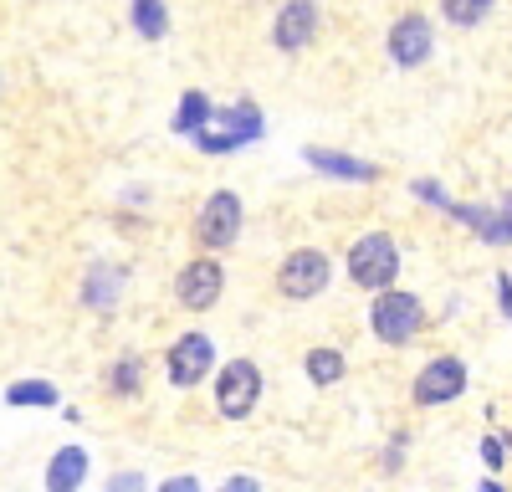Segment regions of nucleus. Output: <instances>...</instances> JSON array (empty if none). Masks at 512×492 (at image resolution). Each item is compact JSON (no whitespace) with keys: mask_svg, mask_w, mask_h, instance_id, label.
Returning <instances> with one entry per match:
<instances>
[{"mask_svg":"<svg viewBox=\"0 0 512 492\" xmlns=\"http://www.w3.org/2000/svg\"><path fill=\"white\" fill-rule=\"evenodd\" d=\"M425 323H431V313H425V298L410 293V287H384V293L369 298V334L384 344V349H405L425 334Z\"/></svg>","mask_w":512,"mask_h":492,"instance_id":"1","label":"nucleus"},{"mask_svg":"<svg viewBox=\"0 0 512 492\" xmlns=\"http://www.w3.org/2000/svg\"><path fill=\"white\" fill-rule=\"evenodd\" d=\"M344 272L359 293H384V287H395L400 277V241L390 231H359L344 252Z\"/></svg>","mask_w":512,"mask_h":492,"instance_id":"2","label":"nucleus"},{"mask_svg":"<svg viewBox=\"0 0 512 492\" xmlns=\"http://www.w3.org/2000/svg\"><path fill=\"white\" fill-rule=\"evenodd\" d=\"M241 226H246V205H241V195H236V190H210V195L200 200L195 221H190V236H195L200 252L221 257V252H231V246L241 241Z\"/></svg>","mask_w":512,"mask_h":492,"instance_id":"3","label":"nucleus"},{"mask_svg":"<svg viewBox=\"0 0 512 492\" xmlns=\"http://www.w3.org/2000/svg\"><path fill=\"white\" fill-rule=\"evenodd\" d=\"M328 282H333V257L323 252V246H292V252L277 262V272H272L277 298H287V303L323 298Z\"/></svg>","mask_w":512,"mask_h":492,"instance_id":"4","label":"nucleus"},{"mask_svg":"<svg viewBox=\"0 0 512 492\" xmlns=\"http://www.w3.org/2000/svg\"><path fill=\"white\" fill-rule=\"evenodd\" d=\"M262 134H267L262 108H256L251 98H241V103H226V108L210 113V123L195 134V149H200V154H236V149L256 144Z\"/></svg>","mask_w":512,"mask_h":492,"instance_id":"5","label":"nucleus"},{"mask_svg":"<svg viewBox=\"0 0 512 492\" xmlns=\"http://www.w3.org/2000/svg\"><path fill=\"white\" fill-rule=\"evenodd\" d=\"M267 395V375L256 359H226L216 369V416L221 421H251Z\"/></svg>","mask_w":512,"mask_h":492,"instance_id":"6","label":"nucleus"},{"mask_svg":"<svg viewBox=\"0 0 512 492\" xmlns=\"http://www.w3.org/2000/svg\"><path fill=\"white\" fill-rule=\"evenodd\" d=\"M216 375V339L205 334V328H185L175 334V344L164 349V380L175 390H195Z\"/></svg>","mask_w":512,"mask_h":492,"instance_id":"7","label":"nucleus"},{"mask_svg":"<svg viewBox=\"0 0 512 492\" xmlns=\"http://www.w3.org/2000/svg\"><path fill=\"white\" fill-rule=\"evenodd\" d=\"M466 359L461 354H436V359H425L420 364V375L410 380V400L420 405V410H441V405H451V400H461L466 395Z\"/></svg>","mask_w":512,"mask_h":492,"instance_id":"8","label":"nucleus"},{"mask_svg":"<svg viewBox=\"0 0 512 492\" xmlns=\"http://www.w3.org/2000/svg\"><path fill=\"white\" fill-rule=\"evenodd\" d=\"M221 298H226V262L210 257V252L190 257L180 267V277H175V303L185 313H210Z\"/></svg>","mask_w":512,"mask_h":492,"instance_id":"9","label":"nucleus"},{"mask_svg":"<svg viewBox=\"0 0 512 492\" xmlns=\"http://www.w3.org/2000/svg\"><path fill=\"white\" fill-rule=\"evenodd\" d=\"M451 221H461L466 231H472L477 241H487V246H512V190L502 195V200H492V205H482V200H456L451 205Z\"/></svg>","mask_w":512,"mask_h":492,"instance_id":"10","label":"nucleus"},{"mask_svg":"<svg viewBox=\"0 0 512 492\" xmlns=\"http://www.w3.org/2000/svg\"><path fill=\"white\" fill-rule=\"evenodd\" d=\"M318 26H323V16H318V0H282V11H277V21H272V47L277 52H308L313 41H318Z\"/></svg>","mask_w":512,"mask_h":492,"instance_id":"11","label":"nucleus"},{"mask_svg":"<svg viewBox=\"0 0 512 492\" xmlns=\"http://www.w3.org/2000/svg\"><path fill=\"white\" fill-rule=\"evenodd\" d=\"M384 47H390V62L395 67H420L425 57L436 52V31H431V21H425L420 11H405L390 26V36H384Z\"/></svg>","mask_w":512,"mask_h":492,"instance_id":"12","label":"nucleus"},{"mask_svg":"<svg viewBox=\"0 0 512 492\" xmlns=\"http://www.w3.org/2000/svg\"><path fill=\"white\" fill-rule=\"evenodd\" d=\"M93 482V451L82 441H62L52 457H47V472H41V487L47 492H82Z\"/></svg>","mask_w":512,"mask_h":492,"instance_id":"13","label":"nucleus"},{"mask_svg":"<svg viewBox=\"0 0 512 492\" xmlns=\"http://www.w3.org/2000/svg\"><path fill=\"white\" fill-rule=\"evenodd\" d=\"M303 159L313 164L318 175H328V180H344V185H374V180H379V164H369V159H359V154H344V149L308 144V149H303Z\"/></svg>","mask_w":512,"mask_h":492,"instance_id":"14","label":"nucleus"},{"mask_svg":"<svg viewBox=\"0 0 512 492\" xmlns=\"http://www.w3.org/2000/svg\"><path fill=\"white\" fill-rule=\"evenodd\" d=\"M123 287H128V267H118V262H93L88 267V277H82V308H98V313H108L118 298H123Z\"/></svg>","mask_w":512,"mask_h":492,"instance_id":"15","label":"nucleus"},{"mask_svg":"<svg viewBox=\"0 0 512 492\" xmlns=\"http://www.w3.org/2000/svg\"><path fill=\"white\" fill-rule=\"evenodd\" d=\"M303 375H308L313 390H333L338 380L349 375V354L333 349V344H313V349L303 354Z\"/></svg>","mask_w":512,"mask_h":492,"instance_id":"16","label":"nucleus"},{"mask_svg":"<svg viewBox=\"0 0 512 492\" xmlns=\"http://www.w3.org/2000/svg\"><path fill=\"white\" fill-rule=\"evenodd\" d=\"M0 400H6L11 410H57L62 405V390L52 380H11Z\"/></svg>","mask_w":512,"mask_h":492,"instance_id":"17","label":"nucleus"},{"mask_svg":"<svg viewBox=\"0 0 512 492\" xmlns=\"http://www.w3.org/2000/svg\"><path fill=\"white\" fill-rule=\"evenodd\" d=\"M210 113H216V103H210L200 88H190L185 98H180V108H175V118H169V129H175L180 139H195L205 123H210Z\"/></svg>","mask_w":512,"mask_h":492,"instance_id":"18","label":"nucleus"},{"mask_svg":"<svg viewBox=\"0 0 512 492\" xmlns=\"http://www.w3.org/2000/svg\"><path fill=\"white\" fill-rule=\"evenodd\" d=\"M144 390V359L139 354H118L108 364V395L113 400H134Z\"/></svg>","mask_w":512,"mask_h":492,"instance_id":"19","label":"nucleus"},{"mask_svg":"<svg viewBox=\"0 0 512 492\" xmlns=\"http://www.w3.org/2000/svg\"><path fill=\"white\" fill-rule=\"evenodd\" d=\"M128 26H134L144 41H164L169 6H164V0H128Z\"/></svg>","mask_w":512,"mask_h":492,"instance_id":"20","label":"nucleus"},{"mask_svg":"<svg viewBox=\"0 0 512 492\" xmlns=\"http://www.w3.org/2000/svg\"><path fill=\"white\" fill-rule=\"evenodd\" d=\"M477 451H482V467H487V477L507 472V467H512V431H487Z\"/></svg>","mask_w":512,"mask_h":492,"instance_id":"21","label":"nucleus"},{"mask_svg":"<svg viewBox=\"0 0 512 492\" xmlns=\"http://www.w3.org/2000/svg\"><path fill=\"white\" fill-rule=\"evenodd\" d=\"M492 6H497V0H441V16L451 26H482L492 16Z\"/></svg>","mask_w":512,"mask_h":492,"instance_id":"22","label":"nucleus"},{"mask_svg":"<svg viewBox=\"0 0 512 492\" xmlns=\"http://www.w3.org/2000/svg\"><path fill=\"white\" fill-rule=\"evenodd\" d=\"M410 195H415L420 205H431V211H441V216H451V205H456L441 180H410Z\"/></svg>","mask_w":512,"mask_h":492,"instance_id":"23","label":"nucleus"},{"mask_svg":"<svg viewBox=\"0 0 512 492\" xmlns=\"http://www.w3.org/2000/svg\"><path fill=\"white\" fill-rule=\"evenodd\" d=\"M103 492H149V477L139 467H118V472H108Z\"/></svg>","mask_w":512,"mask_h":492,"instance_id":"24","label":"nucleus"},{"mask_svg":"<svg viewBox=\"0 0 512 492\" xmlns=\"http://www.w3.org/2000/svg\"><path fill=\"white\" fill-rule=\"evenodd\" d=\"M216 492H267V487H262V477H256V472H231V477L216 482Z\"/></svg>","mask_w":512,"mask_h":492,"instance_id":"25","label":"nucleus"},{"mask_svg":"<svg viewBox=\"0 0 512 492\" xmlns=\"http://www.w3.org/2000/svg\"><path fill=\"white\" fill-rule=\"evenodd\" d=\"M154 492H205V487H200V477H195V472H175V477H164Z\"/></svg>","mask_w":512,"mask_h":492,"instance_id":"26","label":"nucleus"},{"mask_svg":"<svg viewBox=\"0 0 512 492\" xmlns=\"http://www.w3.org/2000/svg\"><path fill=\"white\" fill-rule=\"evenodd\" d=\"M405 441H410V436L400 431V436L390 441V451H384V457H379V467H384V472H400V462H405Z\"/></svg>","mask_w":512,"mask_h":492,"instance_id":"27","label":"nucleus"},{"mask_svg":"<svg viewBox=\"0 0 512 492\" xmlns=\"http://www.w3.org/2000/svg\"><path fill=\"white\" fill-rule=\"evenodd\" d=\"M492 287H497V308H502V318L512 323V272H497Z\"/></svg>","mask_w":512,"mask_h":492,"instance_id":"28","label":"nucleus"},{"mask_svg":"<svg viewBox=\"0 0 512 492\" xmlns=\"http://www.w3.org/2000/svg\"><path fill=\"white\" fill-rule=\"evenodd\" d=\"M477 492H512V487H507V482H497V477H482V482H477Z\"/></svg>","mask_w":512,"mask_h":492,"instance_id":"29","label":"nucleus"}]
</instances>
